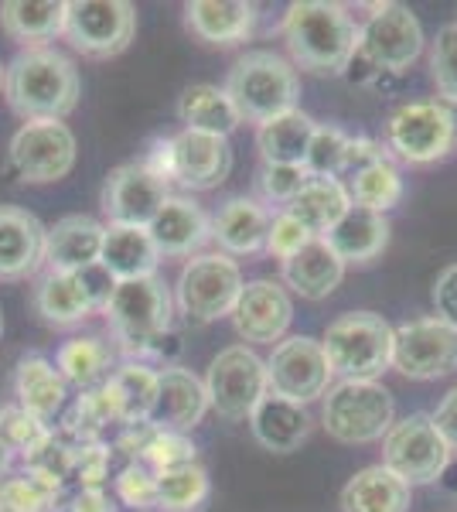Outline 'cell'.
<instances>
[{"mask_svg": "<svg viewBox=\"0 0 457 512\" xmlns=\"http://www.w3.org/2000/svg\"><path fill=\"white\" fill-rule=\"evenodd\" d=\"M451 448L440 437L434 420L427 414H410L406 420H396L389 434L382 437V465L406 485H430L451 465Z\"/></svg>", "mask_w": 457, "mask_h": 512, "instance_id": "obj_11", "label": "cell"}, {"mask_svg": "<svg viewBox=\"0 0 457 512\" xmlns=\"http://www.w3.org/2000/svg\"><path fill=\"white\" fill-rule=\"evenodd\" d=\"M457 137V117L440 99L406 103L386 120V151L406 164H434L447 158Z\"/></svg>", "mask_w": 457, "mask_h": 512, "instance_id": "obj_9", "label": "cell"}, {"mask_svg": "<svg viewBox=\"0 0 457 512\" xmlns=\"http://www.w3.org/2000/svg\"><path fill=\"white\" fill-rule=\"evenodd\" d=\"M103 315L110 332L127 355L164 352V338L171 335L174 301L161 277H140L113 284L103 297Z\"/></svg>", "mask_w": 457, "mask_h": 512, "instance_id": "obj_3", "label": "cell"}, {"mask_svg": "<svg viewBox=\"0 0 457 512\" xmlns=\"http://www.w3.org/2000/svg\"><path fill=\"white\" fill-rule=\"evenodd\" d=\"M48 229L18 205H0V280H28L45 263Z\"/></svg>", "mask_w": 457, "mask_h": 512, "instance_id": "obj_19", "label": "cell"}, {"mask_svg": "<svg viewBox=\"0 0 457 512\" xmlns=\"http://www.w3.org/2000/svg\"><path fill=\"white\" fill-rule=\"evenodd\" d=\"M430 76L437 93L457 103V24H444L437 31L434 55H430Z\"/></svg>", "mask_w": 457, "mask_h": 512, "instance_id": "obj_46", "label": "cell"}, {"mask_svg": "<svg viewBox=\"0 0 457 512\" xmlns=\"http://www.w3.org/2000/svg\"><path fill=\"white\" fill-rule=\"evenodd\" d=\"M205 393H209V407L222 420L229 424L249 420L256 403L270 393L267 362L246 345H229L212 359L205 373Z\"/></svg>", "mask_w": 457, "mask_h": 512, "instance_id": "obj_10", "label": "cell"}, {"mask_svg": "<svg viewBox=\"0 0 457 512\" xmlns=\"http://www.w3.org/2000/svg\"><path fill=\"white\" fill-rule=\"evenodd\" d=\"M331 376L335 373H331L321 342L307 335H290L284 342H277L267 359L270 393L284 396L290 403H301V407L328 393Z\"/></svg>", "mask_w": 457, "mask_h": 512, "instance_id": "obj_14", "label": "cell"}, {"mask_svg": "<svg viewBox=\"0 0 457 512\" xmlns=\"http://www.w3.org/2000/svg\"><path fill=\"white\" fill-rule=\"evenodd\" d=\"M65 0H7L0 4V31L28 48H45V41L65 35Z\"/></svg>", "mask_w": 457, "mask_h": 512, "instance_id": "obj_30", "label": "cell"}, {"mask_svg": "<svg viewBox=\"0 0 457 512\" xmlns=\"http://www.w3.org/2000/svg\"><path fill=\"white\" fill-rule=\"evenodd\" d=\"M0 441L24 461H31L55 441V431L45 420L28 414L21 403H11V407H0Z\"/></svg>", "mask_w": 457, "mask_h": 512, "instance_id": "obj_42", "label": "cell"}, {"mask_svg": "<svg viewBox=\"0 0 457 512\" xmlns=\"http://www.w3.org/2000/svg\"><path fill=\"white\" fill-rule=\"evenodd\" d=\"M55 369L62 373L65 383L79 386V390H96L110 379L113 369V349L99 335H79L58 349Z\"/></svg>", "mask_w": 457, "mask_h": 512, "instance_id": "obj_36", "label": "cell"}, {"mask_svg": "<svg viewBox=\"0 0 457 512\" xmlns=\"http://www.w3.org/2000/svg\"><path fill=\"white\" fill-rule=\"evenodd\" d=\"M311 233L297 222L294 216H287V212H280V216H273L270 222V236H267V253L277 256V260H290L301 246L311 243Z\"/></svg>", "mask_w": 457, "mask_h": 512, "instance_id": "obj_49", "label": "cell"}, {"mask_svg": "<svg viewBox=\"0 0 457 512\" xmlns=\"http://www.w3.org/2000/svg\"><path fill=\"white\" fill-rule=\"evenodd\" d=\"M393 369L406 379H444L457 369V332L440 318L393 328Z\"/></svg>", "mask_w": 457, "mask_h": 512, "instance_id": "obj_15", "label": "cell"}, {"mask_svg": "<svg viewBox=\"0 0 457 512\" xmlns=\"http://www.w3.org/2000/svg\"><path fill=\"white\" fill-rule=\"evenodd\" d=\"M185 24L205 45L229 48L253 35L256 7L243 0H191L185 4Z\"/></svg>", "mask_w": 457, "mask_h": 512, "instance_id": "obj_28", "label": "cell"}, {"mask_svg": "<svg viewBox=\"0 0 457 512\" xmlns=\"http://www.w3.org/2000/svg\"><path fill=\"white\" fill-rule=\"evenodd\" d=\"M195 444H191L188 434L181 431H168V427H154L151 441L144 444L140 451V465H147L154 475L161 472H171V468H181V465H195Z\"/></svg>", "mask_w": 457, "mask_h": 512, "instance_id": "obj_43", "label": "cell"}, {"mask_svg": "<svg viewBox=\"0 0 457 512\" xmlns=\"http://www.w3.org/2000/svg\"><path fill=\"white\" fill-rule=\"evenodd\" d=\"M348 263L328 246V239H311L290 260H284V284L304 301H324L342 287Z\"/></svg>", "mask_w": 457, "mask_h": 512, "instance_id": "obj_25", "label": "cell"}, {"mask_svg": "<svg viewBox=\"0 0 457 512\" xmlns=\"http://www.w3.org/2000/svg\"><path fill=\"white\" fill-rule=\"evenodd\" d=\"M65 478H58L48 468L24 465L18 475L0 478V512H48L55 509L62 495Z\"/></svg>", "mask_w": 457, "mask_h": 512, "instance_id": "obj_38", "label": "cell"}, {"mask_svg": "<svg viewBox=\"0 0 457 512\" xmlns=\"http://www.w3.org/2000/svg\"><path fill=\"white\" fill-rule=\"evenodd\" d=\"M324 431L338 444H372L389 434L396 424L393 393L382 383H359V379H342L324 396Z\"/></svg>", "mask_w": 457, "mask_h": 512, "instance_id": "obj_7", "label": "cell"}, {"mask_svg": "<svg viewBox=\"0 0 457 512\" xmlns=\"http://www.w3.org/2000/svg\"><path fill=\"white\" fill-rule=\"evenodd\" d=\"M147 233L161 256H191L212 239V219L198 202L185 195H171L147 226Z\"/></svg>", "mask_w": 457, "mask_h": 512, "instance_id": "obj_21", "label": "cell"}, {"mask_svg": "<svg viewBox=\"0 0 457 512\" xmlns=\"http://www.w3.org/2000/svg\"><path fill=\"white\" fill-rule=\"evenodd\" d=\"M110 458H113V448L103 441L72 444L69 478H76L82 489H103V482L110 478Z\"/></svg>", "mask_w": 457, "mask_h": 512, "instance_id": "obj_45", "label": "cell"}, {"mask_svg": "<svg viewBox=\"0 0 457 512\" xmlns=\"http://www.w3.org/2000/svg\"><path fill=\"white\" fill-rule=\"evenodd\" d=\"M209 393H205V379H198L191 369L168 366L161 369V396H157L154 427H168V431H191L202 424L209 414Z\"/></svg>", "mask_w": 457, "mask_h": 512, "instance_id": "obj_24", "label": "cell"}, {"mask_svg": "<svg viewBox=\"0 0 457 512\" xmlns=\"http://www.w3.org/2000/svg\"><path fill=\"white\" fill-rule=\"evenodd\" d=\"M348 134H342L338 127H318L307 147L304 168L311 178H342L345 168V151H348Z\"/></svg>", "mask_w": 457, "mask_h": 512, "instance_id": "obj_44", "label": "cell"}, {"mask_svg": "<svg viewBox=\"0 0 457 512\" xmlns=\"http://www.w3.org/2000/svg\"><path fill=\"white\" fill-rule=\"evenodd\" d=\"M280 31L294 65L314 76H342L359 52V24L348 14V7L331 0L290 4Z\"/></svg>", "mask_w": 457, "mask_h": 512, "instance_id": "obj_1", "label": "cell"}, {"mask_svg": "<svg viewBox=\"0 0 457 512\" xmlns=\"http://www.w3.org/2000/svg\"><path fill=\"white\" fill-rule=\"evenodd\" d=\"M110 390L116 396V407H120V424H151L157 410V396H161V373L144 362H127L116 373H110Z\"/></svg>", "mask_w": 457, "mask_h": 512, "instance_id": "obj_34", "label": "cell"}, {"mask_svg": "<svg viewBox=\"0 0 457 512\" xmlns=\"http://www.w3.org/2000/svg\"><path fill=\"white\" fill-rule=\"evenodd\" d=\"M423 52V28L417 14L403 4H379L359 28V52L352 59V76L376 82L379 76H403Z\"/></svg>", "mask_w": 457, "mask_h": 512, "instance_id": "obj_5", "label": "cell"}, {"mask_svg": "<svg viewBox=\"0 0 457 512\" xmlns=\"http://www.w3.org/2000/svg\"><path fill=\"white\" fill-rule=\"evenodd\" d=\"M345 192L352 198V205L386 216V212L393 209V205H400V198H403V175L393 161L382 158L376 164H369V168L355 171V175L348 178Z\"/></svg>", "mask_w": 457, "mask_h": 512, "instance_id": "obj_39", "label": "cell"}, {"mask_svg": "<svg viewBox=\"0 0 457 512\" xmlns=\"http://www.w3.org/2000/svg\"><path fill=\"white\" fill-rule=\"evenodd\" d=\"M243 291V270L226 253H202L181 267L178 287H174V304L188 321L209 325L232 315Z\"/></svg>", "mask_w": 457, "mask_h": 512, "instance_id": "obj_8", "label": "cell"}, {"mask_svg": "<svg viewBox=\"0 0 457 512\" xmlns=\"http://www.w3.org/2000/svg\"><path fill=\"white\" fill-rule=\"evenodd\" d=\"M168 181H178L188 192H212L232 171L229 137L181 130L168 137Z\"/></svg>", "mask_w": 457, "mask_h": 512, "instance_id": "obj_17", "label": "cell"}, {"mask_svg": "<svg viewBox=\"0 0 457 512\" xmlns=\"http://www.w3.org/2000/svg\"><path fill=\"white\" fill-rule=\"evenodd\" d=\"M249 431L256 444L273 454H290L311 437V414L301 403H290L284 396L267 393L249 414Z\"/></svg>", "mask_w": 457, "mask_h": 512, "instance_id": "obj_26", "label": "cell"}, {"mask_svg": "<svg viewBox=\"0 0 457 512\" xmlns=\"http://www.w3.org/2000/svg\"><path fill=\"white\" fill-rule=\"evenodd\" d=\"M307 178L311 175H307L304 164H263L260 175H256V185H260L267 202H277L287 209L290 198L307 185Z\"/></svg>", "mask_w": 457, "mask_h": 512, "instance_id": "obj_47", "label": "cell"}, {"mask_svg": "<svg viewBox=\"0 0 457 512\" xmlns=\"http://www.w3.org/2000/svg\"><path fill=\"white\" fill-rule=\"evenodd\" d=\"M226 96L236 106L239 120L260 123L263 127V123L297 110L301 79H297V69L284 55L256 48V52L239 55L236 65L229 69Z\"/></svg>", "mask_w": 457, "mask_h": 512, "instance_id": "obj_4", "label": "cell"}, {"mask_svg": "<svg viewBox=\"0 0 457 512\" xmlns=\"http://www.w3.org/2000/svg\"><path fill=\"white\" fill-rule=\"evenodd\" d=\"M314 130H318V123L301 110H290L284 117L263 123L260 134H256L263 164H304Z\"/></svg>", "mask_w": 457, "mask_h": 512, "instance_id": "obj_37", "label": "cell"}, {"mask_svg": "<svg viewBox=\"0 0 457 512\" xmlns=\"http://www.w3.org/2000/svg\"><path fill=\"white\" fill-rule=\"evenodd\" d=\"M69 512H113V502L103 489H82L76 499H72Z\"/></svg>", "mask_w": 457, "mask_h": 512, "instance_id": "obj_52", "label": "cell"}, {"mask_svg": "<svg viewBox=\"0 0 457 512\" xmlns=\"http://www.w3.org/2000/svg\"><path fill=\"white\" fill-rule=\"evenodd\" d=\"M137 35V11L130 0H69L65 38L89 59H113L127 52Z\"/></svg>", "mask_w": 457, "mask_h": 512, "instance_id": "obj_12", "label": "cell"}, {"mask_svg": "<svg viewBox=\"0 0 457 512\" xmlns=\"http://www.w3.org/2000/svg\"><path fill=\"white\" fill-rule=\"evenodd\" d=\"M178 120L185 130H198V134H219L229 137L239 127V113L226 96V89L209 86V82H195L178 99Z\"/></svg>", "mask_w": 457, "mask_h": 512, "instance_id": "obj_35", "label": "cell"}, {"mask_svg": "<svg viewBox=\"0 0 457 512\" xmlns=\"http://www.w3.org/2000/svg\"><path fill=\"white\" fill-rule=\"evenodd\" d=\"M324 239L345 263H369L389 246V222L379 212L352 205Z\"/></svg>", "mask_w": 457, "mask_h": 512, "instance_id": "obj_32", "label": "cell"}, {"mask_svg": "<svg viewBox=\"0 0 457 512\" xmlns=\"http://www.w3.org/2000/svg\"><path fill=\"white\" fill-rule=\"evenodd\" d=\"M103 233L89 216H65L48 229L45 239V263L58 274H89L99 267V253H103Z\"/></svg>", "mask_w": 457, "mask_h": 512, "instance_id": "obj_20", "label": "cell"}, {"mask_svg": "<svg viewBox=\"0 0 457 512\" xmlns=\"http://www.w3.org/2000/svg\"><path fill=\"white\" fill-rule=\"evenodd\" d=\"M4 72H7V65H0V89H4Z\"/></svg>", "mask_w": 457, "mask_h": 512, "instance_id": "obj_54", "label": "cell"}, {"mask_svg": "<svg viewBox=\"0 0 457 512\" xmlns=\"http://www.w3.org/2000/svg\"><path fill=\"white\" fill-rule=\"evenodd\" d=\"M352 209L345 185L338 178H307V185L290 198L287 216H294L314 239H324L338 226V219Z\"/></svg>", "mask_w": 457, "mask_h": 512, "instance_id": "obj_31", "label": "cell"}, {"mask_svg": "<svg viewBox=\"0 0 457 512\" xmlns=\"http://www.w3.org/2000/svg\"><path fill=\"white\" fill-rule=\"evenodd\" d=\"M168 185L144 168V161L120 164L106 175L103 212L110 226H140L147 229L161 205L168 202Z\"/></svg>", "mask_w": 457, "mask_h": 512, "instance_id": "obj_16", "label": "cell"}, {"mask_svg": "<svg viewBox=\"0 0 457 512\" xmlns=\"http://www.w3.org/2000/svg\"><path fill=\"white\" fill-rule=\"evenodd\" d=\"M110 424H120V407H116L110 383H103L96 390H82V396L72 403L69 414H65L62 431L72 437V444H89L99 441V434Z\"/></svg>", "mask_w": 457, "mask_h": 512, "instance_id": "obj_40", "label": "cell"}, {"mask_svg": "<svg viewBox=\"0 0 457 512\" xmlns=\"http://www.w3.org/2000/svg\"><path fill=\"white\" fill-rule=\"evenodd\" d=\"M270 212L246 195L229 198L212 216V239L226 256H249L267 250L270 236Z\"/></svg>", "mask_w": 457, "mask_h": 512, "instance_id": "obj_23", "label": "cell"}, {"mask_svg": "<svg viewBox=\"0 0 457 512\" xmlns=\"http://www.w3.org/2000/svg\"><path fill=\"white\" fill-rule=\"evenodd\" d=\"M434 311V318H440L457 332V263L440 270V277L434 280Z\"/></svg>", "mask_w": 457, "mask_h": 512, "instance_id": "obj_50", "label": "cell"}, {"mask_svg": "<svg viewBox=\"0 0 457 512\" xmlns=\"http://www.w3.org/2000/svg\"><path fill=\"white\" fill-rule=\"evenodd\" d=\"M0 335H4V315H0Z\"/></svg>", "mask_w": 457, "mask_h": 512, "instance_id": "obj_55", "label": "cell"}, {"mask_svg": "<svg viewBox=\"0 0 457 512\" xmlns=\"http://www.w3.org/2000/svg\"><path fill=\"white\" fill-rule=\"evenodd\" d=\"M96 308V287L89 274H58L48 270L35 287V311L45 325L72 328L82 325Z\"/></svg>", "mask_w": 457, "mask_h": 512, "instance_id": "obj_22", "label": "cell"}, {"mask_svg": "<svg viewBox=\"0 0 457 512\" xmlns=\"http://www.w3.org/2000/svg\"><path fill=\"white\" fill-rule=\"evenodd\" d=\"M116 495L130 506V512L157 509V475L140 461H130L120 475H116Z\"/></svg>", "mask_w": 457, "mask_h": 512, "instance_id": "obj_48", "label": "cell"}, {"mask_svg": "<svg viewBox=\"0 0 457 512\" xmlns=\"http://www.w3.org/2000/svg\"><path fill=\"white\" fill-rule=\"evenodd\" d=\"M338 506L342 512H410L413 489L386 465H369L348 478Z\"/></svg>", "mask_w": 457, "mask_h": 512, "instance_id": "obj_29", "label": "cell"}, {"mask_svg": "<svg viewBox=\"0 0 457 512\" xmlns=\"http://www.w3.org/2000/svg\"><path fill=\"white\" fill-rule=\"evenodd\" d=\"M11 461H14V451L7 448L4 441H0V478H4L7 472H11Z\"/></svg>", "mask_w": 457, "mask_h": 512, "instance_id": "obj_53", "label": "cell"}, {"mask_svg": "<svg viewBox=\"0 0 457 512\" xmlns=\"http://www.w3.org/2000/svg\"><path fill=\"white\" fill-rule=\"evenodd\" d=\"M76 134L62 120H28L11 140V164L28 185H52L76 168Z\"/></svg>", "mask_w": 457, "mask_h": 512, "instance_id": "obj_13", "label": "cell"}, {"mask_svg": "<svg viewBox=\"0 0 457 512\" xmlns=\"http://www.w3.org/2000/svg\"><path fill=\"white\" fill-rule=\"evenodd\" d=\"M331 373L359 383H379L393 366V325L376 311H352L328 325L321 342Z\"/></svg>", "mask_w": 457, "mask_h": 512, "instance_id": "obj_6", "label": "cell"}, {"mask_svg": "<svg viewBox=\"0 0 457 512\" xmlns=\"http://www.w3.org/2000/svg\"><path fill=\"white\" fill-rule=\"evenodd\" d=\"M212 492L209 472L202 465H181L157 475V509L164 512H195L205 506Z\"/></svg>", "mask_w": 457, "mask_h": 512, "instance_id": "obj_41", "label": "cell"}, {"mask_svg": "<svg viewBox=\"0 0 457 512\" xmlns=\"http://www.w3.org/2000/svg\"><path fill=\"white\" fill-rule=\"evenodd\" d=\"M290 321H294V301L277 280H249V284H243L236 308H232V325H236L243 342H284Z\"/></svg>", "mask_w": 457, "mask_h": 512, "instance_id": "obj_18", "label": "cell"}, {"mask_svg": "<svg viewBox=\"0 0 457 512\" xmlns=\"http://www.w3.org/2000/svg\"><path fill=\"white\" fill-rule=\"evenodd\" d=\"M14 390H18L21 407L48 424L62 410L65 396H69V383H65L62 373L55 369V362H48L45 355H28V359L18 362Z\"/></svg>", "mask_w": 457, "mask_h": 512, "instance_id": "obj_33", "label": "cell"}, {"mask_svg": "<svg viewBox=\"0 0 457 512\" xmlns=\"http://www.w3.org/2000/svg\"><path fill=\"white\" fill-rule=\"evenodd\" d=\"M430 420H434V427L440 431V437L447 441V448L457 451V386L444 393V400H440L437 414L430 417Z\"/></svg>", "mask_w": 457, "mask_h": 512, "instance_id": "obj_51", "label": "cell"}, {"mask_svg": "<svg viewBox=\"0 0 457 512\" xmlns=\"http://www.w3.org/2000/svg\"><path fill=\"white\" fill-rule=\"evenodd\" d=\"M4 96L24 123L65 120L79 106L82 79L76 62L58 48H24L4 72Z\"/></svg>", "mask_w": 457, "mask_h": 512, "instance_id": "obj_2", "label": "cell"}, {"mask_svg": "<svg viewBox=\"0 0 457 512\" xmlns=\"http://www.w3.org/2000/svg\"><path fill=\"white\" fill-rule=\"evenodd\" d=\"M157 263H161V250L147 229L140 226H106L103 233V253H99V267L113 284L123 280L154 277Z\"/></svg>", "mask_w": 457, "mask_h": 512, "instance_id": "obj_27", "label": "cell"}]
</instances>
